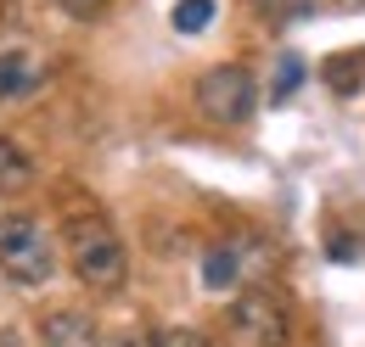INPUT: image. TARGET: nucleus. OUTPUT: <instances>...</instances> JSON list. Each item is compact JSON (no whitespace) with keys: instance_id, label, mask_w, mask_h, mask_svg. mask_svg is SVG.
<instances>
[{"instance_id":"9","label":"nucleus","mask_w":365,"mask_h":347,"mask_svg":"<svg viewBox=\"0 0 365 347\" xmlns=\"http://www.w3.org/2000/svg\"><path fill=\"white\" fill-rule=\"evenodd\" d=\"M326 85L337 90V95H360L365 90V50L331 56V62H326Z\"/></svg>"},{"instance_id":"1","label":"nucleus","mask_w":365,"mask_h":347,"mask_svg":"<svg viewBox=\"0 0 365 347\" xmlns=\"http://www.w3.org/2000/svg\"><path fill=\"white\" fill-rule=\"evenodd\" d=\"M62 247H68L73 274H79L91 292H118V286L130 280V252H124V241H118V230H113L107 218H96V213L68 218Z\"/></svg>"},{"instance_id":"6","label":"nucleus","mask_w":365,"mask_h":347,"mask_svg":"<svg viewBox=\"0 0 365 347\" xmlns=\"http://www.w3.org/2000/svg\"><path fill=\"white\" fill-rule=\"evenodd\" d=\"M40 90V62L29 50H0V101H23Z\"/></svg>"},{"instance_id":"5","label":"nucleus","mask_w":365,"mask_h":347,"mask_svg":"<svg viewBox=\"0 0 365 347\" xmlns=\"http://www.w3.org/2000/svg\"><path fill=\"white\" fill-rule=\"evenodd\" d=\"M40 347H101V331L85 308H56L40 319Z\"/></svg>"},{"instance_id":"12","label":"nucleus","mask_w":365,"mask_h":347,"mask_svg":"<svg viewBox=\"0 0 365 347\" xmlns=\"http://www.w3.org/2000/svg\"><path fill=\"white\" fill-rule=\"evenodd\" d=\"M158 347H214V342L191 325H169V331H158Z\"/></svg>"},{"instance_id":"14","label":"nucleus","mask_w":365,"mask_h":347,"mask_svg":"<svg viewBox=\"0 0 365 347\" xmlns=\"http://www.w3.org/2000/svg\"><path fill=\"white\" fill-rule=\"evenodd\" d=\"M331 258H360V241H354V235H343V241H331Z\"/></svg>"},{"instance_id":"2","label":"nucleus","mask_w":365,"mask_h":347,"mask_svg":"<svg viewBox=\"0 0 365 347\" xmlns=\"http://www.w3.org/2000/svg\"><path fill=\"white\" fill-rule=\"evenodd\" d=\"M0 263H6V274H11L17 286H40V280H51L56 247H51L46 224L29 218V213H6V218H0Z\"/></svg>"},{"instance_id":"10","label":"nucleus","mask_w":365,"mask_h":347,"mask_svg":"<svg viewBox=\"0 0 365 347\" xmlns=\"http://www.w3.org/2000/svg\"><path fill=\"white\" fill-rule=\"evenodd\" d=\"M214 23V0H180L175 6V28L180 34H197V28H208Z\"/></svg>"},{"instance_id":"7","label":"nucleus","mask_w":365,"mask_h":347,"mask_svg":"<svg viewBox=\"0 0 365 347\" xmlns=\"http://www.w3.org/2000/svg\"><path fill=\"white\" fill-rule=\"evenodd\" d=\"M242 258H247L242 241H220V247H208V252H202V286H208V292H230V286L242 280Z\"/></svg>"},{"instance_id":"13","label":"nucleus","mask_w":365,"mask_h":347,"mask_svg":"<svg viewBox=\"0 0 365 347\" xmlns=\"http://www.w3.org/2000/svg\"><path fill=\"white\" fill-rule=\"evenodd\" d=\"M107 347H158V331H146V325H130V331H118Z\"/></svg>"},{"instance_id":"8","label":"nucleus","mask_w":365,"mask_h":347,"mask_svg":"<svg viewBox=\"0 0 365 347\" xmlns=\"http://www.w3.org/2000/svg\"><path fill=\"white\" fill-rule=\"evenodd\" d=\"M29 179H34V157L11 134H0V191H23Z\"/></svg>"},{"instance_id":"4","label":"nucleus","mask_w":365,"mask_h":347,"mask_svg":"<svg viewBox=\"0 0 365 347\" xmlns=\"http://www.w3.org/2000/svg\"><path fill=\"white\" fill-rule=\"evenodd\" d=\"M253 107H259V79L242 62H220V68H208L197 79V112L208 124H225V129L230 124H247Z\"/></svg>"},{"instance_id":"3","label":"nucleus","mask_w":365,"mask_h":347,"mask_svg":"<svg viewBox=\"0 0 365 347\" xmlns=\"http://www.w3.org/2000/svg\"><path fill=\"white\" fill-rule=\"evenodd\" d=\"M225 325H230V342L236 347H287L292 342V314L281 303V292H270V286L242 292L230 303Z\"/></svg>"},{"instance_id":"11","label":"nucleus","mask_w":365,"mask_h":347,"mask_svg":"<svg viewBox=\"0 0 365 347\" xmlns=\"http://www.w3.org/2000/svg\"><path fill=\"white\" fill-rule=\"evenodd\" d=\"M298 85H304V62L287 50V56H281V68H275V90H270V95H275V101H287Z\"/></svg>"}]
</instances>
